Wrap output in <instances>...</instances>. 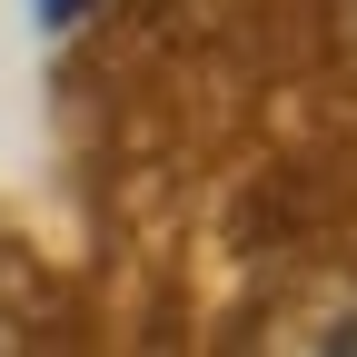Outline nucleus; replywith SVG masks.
<instances>
[{
    "mask_svg": "<svg viewBox=\"0 0 357 357\" xmlns=\"http://www.w3.org/2000/svg\"><path fill=\"white\" fill-rule=\"evenodd\" d=\"M248 347H268V357H357V268H298L288 288H268Z\"/></svg>",
    "mask_w": 357,
    "mask_h": 357,
    "instance_id": "1",
    "label": "nucleus"
},
{
    "mask_svg": "<svg viewBox=\"0 0 357 357\" xmlns=\"http://www.w3.org/2000/svg\"><path fill=\"white\" fill-rule=\"evenodd\" d=\"M337 60L357 70V0H337Z\"/></svg>",
    "mask_w": 357,
    "mask_h": 357,
    "instance_id": "2",
    "label": "nucleus"
}]
</instances>
